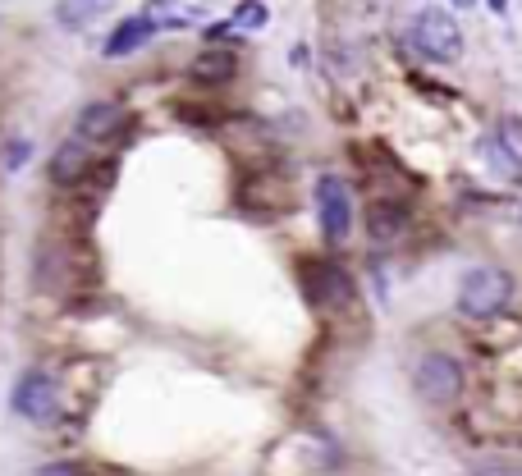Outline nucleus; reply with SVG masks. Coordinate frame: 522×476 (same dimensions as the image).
<instances>
[{"mask_svg": "<svg viewBox=\"0 0 522 476\" xmlns=\"http://www.w3.org/2000/svg\"><path fill=\"white\" fill-rule=\"evenodd\" d=\"M509 298H513V280L504 271H495V266H477L458 284V312L472 316V321H486V316L504 312Z\"/></svg>", "mask_w": 522, "mask_h": 476, "instance_id": "f257e3e1", "label": "nucleus"}, {"mask_svg": "<svg viewBox=\"0 0 522 476\" xmlns=\"http://www.w3.org/2000/svg\"><path fill=\"white\" fill-rule=\"evenodd\" d=\"M413 46L435 60V65H454L458 55H463V33H458V23L449 10H422L413 19Z\"/></svg>", "mask_w": 522, "mask_h": 476, "instance_id": "f03ea898", "label": "nucleus"}, {"mask_svg": "<svg viewBox=\"0 0 522 476\" xmlns=\"http://www.w3.org/2000/svg\"><path fill=\"white\" fill-rule=\"evenodd\" d=\"M316 216H321V234L330 243H344L353 229V193L339 174H321L316 179Z\"/></svg>", "mask_w": 522, "mask_h": 476, "instance_id": "7ed1b4c3", "label": "nucleus"}, {"mask_svg": "<svg viewBox=\"0 0 522 476\" xmlns=\"http://www.w3.org/2000/svg\"><path fill=\"white\" fill-rule=\"evenodd\" d=\"M413 385L426 403H454L458 390H463V371H458L454 357L445 353H426L413 371Z\"/></svg>", "mask_w": 522, "mask_h": 476, "instance_id": "20e7f679", "label": "nucleus"}, {"mask_svg": "<svg viewBox=\"0 0 522 476\" xmlns=\"http://www.w3.org/2000/svg\"><path fill=\"white\" fill-rule=\"evenodd\" d=\"M10 403H14L19 417H28V422H55V412H60V390H55V380L46 376V371H23Z\"/></svg>", "mask_w": 522, "mask_h": 476, "instance_id": "39448f33", "label": "nucleus"}, {"mask_svg": "<svg viewBox=\"0 0 522 476\" xmlns=\"http://www.w3.org/2000/svg\"><path fill=\"white\" fill-rule=\"evenodd\" d=\"M124 119H129V110H124L120 101H92V106H83L74 133L83 142H106V138H115V133L124 129Z\"/></svg>", "mask_w": 522, "mask_h": 476, "instance_id": "423d86ee", "label": "nucleus"}, {"mask_svg": "<svg viewBox=\"0 0 522 476\" xmlns=\"http://www.w3.org/2000/svg\"><path fill=\"white\" fill-rule=\"evenodd\" d=\"M481 152L495 161L500 174H522V119H504L500 129H495V138H490Z\"/></svg>", "mask_w": 522, "mask_h": 476, "instance_id": "0eeeda50", "label": "nucleus"}, {"mask_svg": "<svg viewBox=\"0 0 522 476\" xmlns=\"http://www.w3.org/2000/svg\"><path fill=\"white\" fill-rule=\"evenodd\" d=\"M152 33H156V23L147 19V14H138V19H124L120 28H115V33L106 37V46H101V51H106V60H120V55L138 51V46L147 42Z\"/></svg>", "mask_w": 522, "mask_h": 476, "instance_id": "6e6552de", "label": "nucleus"}, {"mask_svg": "<svg viewBox=\"0 0 522 476\" xmlns=\"http://www.w3.org/2000/svg\"><path fill=\"white\" fill-rule=\"evenodd\" d=\"M83 170H87V142L83 138L65 142V147L51 156V179H55V184H78Z\"/></svg>", "mask_w": 522, "mask_h": 476, "instance_id": "1a4fd4ad", "label": "nucleus"}, {"mask_svg": "<svg viewBox=\"0 0 522 476\" xmlns=\"http://www.w3.org/2000/svg\"><path fill=\"white\" fill-rule=\"evenodd\" d=\"M110 5H115V0H60V5H55V23L78 33V28H87L92 19H101Z\"/></svg>", "mask_w": 522, "mask_h": 476, "instance_id": "9d476101", "label": "nucleus"}, {"mask_svg": "<svg viewBox=\"0 0 522 476\" xmlns=\"http://www.w3.org/2000/svg\"><path fill=\"white\" fill-rule=\"evenodd\" d=\"M403 225H408V216H403V206H394V202L371 206V220H367L371 243H394V238L403 234Z\"/></svg>", "mask_w": 522, "mask_h": 476, "instance_id": "9b49d317", "label": "nucleus"}, {"mask_svg": "<svg viewBox=\"0 0 522 476\" xmlns=\"http://www.w3.org/2000/svg\"><path fill=\"white\" fill-rule=\"evenodd\" d=\"M234 55L229 51H207V55H197L193 60V78L197 83H225V78H234Z\"/></svg>", "mask_w": 522, "mask_h": 476, "instance_id": "f8f14e48", "label": "nucleus"}, {"mask_svg": "<svg viewBox=\"0 0 522 476\" xmlns=\"http://www.w3.org/2000/svg\"><path fill=\"white\" fill-rule=\"evenodd\" d=\"M271 23V10L261 5V0H243V5H234V14H229V28L234 33H261Z\"/></svg>", "mask_w": 522, "mask_h": 476, "instance_id": "ddd939ff", "label": "nucleus"}, {"mask_svg": "<svg viewBox=\"0 0 522 476\" xmlns=\"http://www.w3.org/2000/svg\"><path fill=\"white\" fill-rule=\"evenodd\" d=\"M147 19H152L156 28H188V23H197V14H188V10H170L165 0H152V5H147Z\"/></svg>", "mask_w": 522, "mask_h": 476, "instance_id": "4468645a", "label": "nucleus"}, {"mask_svg": "<svg viewBox=\"0 0 522 476\" xmlns=\"http://www.w3.org/2000/svg\"><path fill=\"white\" fill-rule=\"evenodd\" d=\"M321 289H326V303H348V298H353V284H348V275L339 271V266H326V271H321Z\"/></svg>", "mask_w": 522, "mask_h": 476, "instance_id": "2eb2a0df", "label": "nucleus"}, {"mask_svg": "<svg viewBox=\"0 0 522 476\" xmlns=\"http://www.w3.org/2000/svg\"><path fill=\"white\" fill-rule=\"evenodd\" d=\"M23 156H28V147H23V142H14V147H10V170H19Z\"/></svg>", "mask_w": 522, "mask_h": 476, "instance_id": "dca6fc26", "label": "nucleus"}, {"mask_svg": "<svg viewBox=\"0 0 522 476\" xmlns=\"http://www.w3.org/2000/svg\"><path fill=\"white\" fill-rule=\"evenodd\" d=\"M490 10H495V14H504V0H490Z\"/></svg>", "mask_w": 522, "mask_h": 476, "instance_id": "f3484780", "label": "nucleus"}, {"mask_svg": "<svg viewBox=\"0 0 522 476\" xmlns=\"http://www.w3.org/2000/svg\"><path fill=\"white\" fill-rule=\"evenodd\" d=\"M454 5H458V10H468V5H477V0H454Z\"/></svg>", "mask_w": 522, "mask_h": 476, "instance_id": "a211bd4d", "label": "nucleus"}]
</instances>
